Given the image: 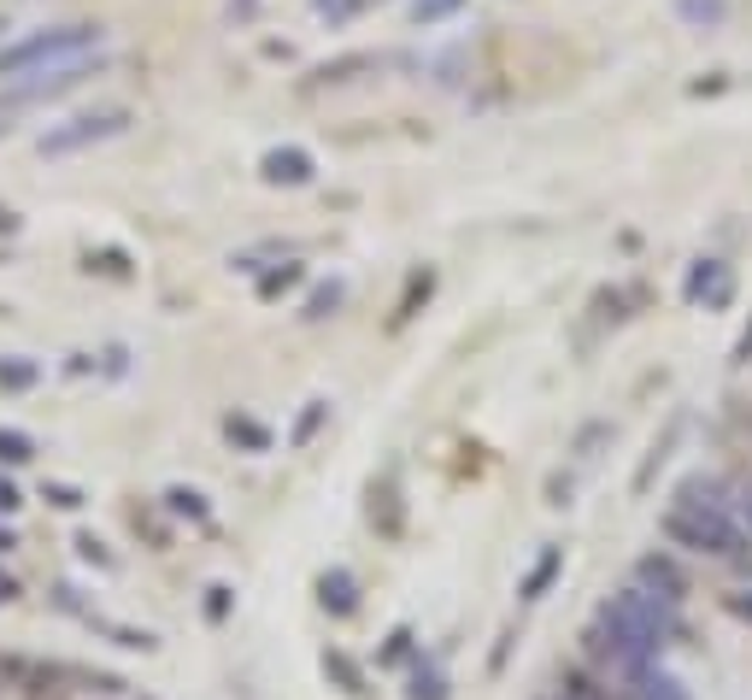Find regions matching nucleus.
<instances>
[{
	"label": "nucleus",
	"mask_w": 752,
	"mask_h": 700,
	"mask_svg": "<svg viewBox=\"0 0 752 700\" xmlns=\"http://www.w3.org/2000/svg\"><path fill=\"white\" fill-rule=\"evenodd\" d=\"M107 30L95 18H71V24H48V30H30L18 41H0V77H30V71H48V66H66V59L82 53H100Z\"/></svg>",
	"instance_id": "nucleus-1"
},
{
	"label": "nucleus",
	"mask_w": 752,
	"mask_h": 700,
	"mask_svg": "<svg viewBox=\"0 0 752 700\" xmlns=\"http://www.w3.org/2000/svg\"><path fill=\"white\" fill-rule=\"evenodd\" d=\"M664 535L676 548H694V553H718V560H741V530L729 524V512L712 501L705 483H687L682 501L664 512Z\"/></svg>",
	"instance_id": "nucleus-2"
},
{
	"label": "nucleus",
	"mask_w": 752,
	"mask_h": 700,
	"mask_svg": "<svg viewBox=\"0 0 752 700\" xmlns=\"http://www.w3.org/2000/svg\"><path fill=\"white\" fill-rule=\"evenodd\" d=\"M130 130V107H100V112H82L71 124H53V130L36 136V154L41 159H66V154H82V148H100Z\"/></svg>",
	"instance_id": "nucleus-3"
},
{
	"label": "nucleus",
	"mask_w": 752,
	"mask_h": 700,
	"mask_svg": "<svg viewBox=\"0 0 752 700\" xmlns=\"http://www.w3.org/2000/svg\"><path fill=\"white\" fill-rule=\"evenodd\" d=\"M100 71V53H82V59H66V66H48V71H30V77H12L0 89V112H18V107H36V100H59L71 95L77 82H89Z\"/></svg>",
	"instance_id": "nucleus-4"
},
{
	"label": "nucleus",
	"mask_w": 752,
	"mask_h": 700,
	"mask_svg": "<svg viewBox=\"0 0 752 700\" xmlns=\"http://www.w3.org/2000/svg\"><path fill=\"white\" fill-rule=\"evenodd\" d=\"M311 154L306 148H270L265 159H259V177L265 183H288V189H300V183H311Z\"/></svg>",
	"instance_id": "nucleus-5"
},
{
	"label": "nucleus",
	"mask_w": 752,
	"mask_h": 700,
	"mask_svg": "<svg viewBox=\"0 0 752 700\" xmlns=\"http://www.w3.org/2000/svg\"><path fill=\"white\" fill-rule=\"evenodd\" d=\"M635 583H641V589H653V594H664V601H682V594H687L682 565H676V560H664V553H646V560L635 565Z\"/></svg>",
	"instance_id": "nucleus-6"
},
{
	"label": "nucleus",
	"mask_w": 752,
	"mask_h": 700,
	"mask_svg": "<svg viewBox=\"0 0 752 700\" xmlns=\"http://www.w3.org/2000/svg\"><path fill=\"white\" fill-rule=\"evenodd\" d=\"M623 694H630V700H687L676 677H664V671H653V666L630 671V689H623Z\"/></svg>",
	"instance_id": "nucleus-7"
},
{
	"label": "nucleus",
	"mask_w": 752,
	"mask_h": 700,
	"mask_svg": "<svg viewBox=\"0 0 752 700\" xmlns=\"http://www.w3.org/2000/svg\"><path fill=\"white\" fill-rule=\"evenodd\" d=\"M365 71H376V53H342V59H329V66L311 71V82H318V89H342V82L365 77Z\"/></svg>",
	"instance_id": "nucleus-8"
},
{
	"label": "nucleus",
	"mask_w": 752,
	"mask_h": 700,
	"mask_svg": "<svg viewBox=\"0 0 752 700\" xmlns=\"http://www.w3.org/2000/svg\"><path fill=\"white\" fill-rule=\"evenodd\" d=\"M687 295L723 306V300H729V272H723V259H700L694 277H687Z\"/></svg>",
	"instance_id": "nucleus-9"
},
{
	"label": "nucleus",
	"mask_w": 752,
	"mask_h": 700,
	"mask_svg": "<svg viewBox=\"0 0 752 700\" xmlns=\"http://www.w3.org/2000/svg\"><path fill=\"white\" fill-rule=\"evenodd\" d=\"M318 601L336 612V618H347L353 607H359V594H353V576L347 571H324V583H318Z\"/></svg>",
	"instance_id": "nucleus-10"
},
{
	"label": "nucleus",
	"mask_w": 752,
	"mask_h": 700,
	"mask_svg": "<svg viewBox=\"0 0 752 700\" xmlns=\"http://www.w3.org/2000/svg\"><path fill=\"white\" fill-rule=\"evenodd\" d=\"M41 377V365L24 359V354H12V359H0V388H12V395H24V388H36Z\"/></svg>",
	"instance_id": "nucleus-11"
},
{
	"label": "nucleus",
	"mask_w": 752,
	"mask_h": 700,
	"mask_svg": "<svg viewBox=\"0 0 752 700\" xmlns=\"http://www.w3.org/2000/svg\"><path fill=\"white\" fill-rule=\"evenodd\" d=\"M676 12L687 18V24L712 30V24H723V18H729V0H676Z\"/></svg>",
	"instance_id": "nucleus-12"
},
{
	"label": "nucleus",
	"mask_w": 752,
	"mask_h": 700,
	"mask_svg": "<svg viewBox=\"0 0 752 700\" xmlns=\"http://www.w3.org/2000/svg\"><path fill=\"white\" fill-rule=\"evenodd\" d=\"M324 671L336 677V683H342L347 694H365V677H359V666H353L347 653H324Z\"/></svg>",
	"instance_id": "nucleus-13"
},
{
	"label": "nucleus",
	"mask_w": 752,
	"mask_h": 700,
	"mask_svg": "<svg viewBox=\"0 0 752 700\" xmlns=\"http://www.w3.org/2000/svg\"><path fill=\"white\" fill-rule=\"evenodd\" d=\"M300 277H306L300 265H283V272H265V277H259V300H277L283 288H295Z\"/></svg>",
	"instance_id": "nucleus-14"
},
{
	"label": "nucleus",
	"mask_w": 752,
	"mask_h": 700,
	"mask_svg": "<svg viewBox=\"0 0 752 700\" xmlns=\"http://www.w3.org/2000/svg\"><path fill=\"white\" fill-rule=\"evenodd\" d=\"M553 571H558V548H547V553H541V565L530 571V583H524V601H541V589L553 583Z\"/></svg>",
	"instance_id": "nucleus-15"
},
{
	"label": "nucleus",
	"mask_w": 752,
	"mask_h": 700,
	"mask_svg": "<svg viewBox=\"0 0 752 700\" xmlns=\"http://www.w3.org/2000/svg\"><path fill=\"white\" fill-rule=\"evenodd\" d=\"M465 0H412V18L417 24H442V18H453Z\"/></svg>",
	"instance_id": "nucleus-16"
},
{
	"label": "nucleus",
	"mask_w": 752,
	"mask_h": 700,
	"mask_svg": "<svg viewBox=\"0 0 752 700\" xmlns=\"http://www.w3.org/2000/svg\"><path fill=\"white\" fill-rule=\"evenodd\" d=\"M318 7V18H329V24H347V18L365 12V0H311Z\"/></svg>",
	"instance_id": "nucleus-17"
},
{
	"label": "nucleus",
	"mask_w": 752,
	"mask_h": 700,
	"mask_svg": "<svg viewBox=\"0 0 752 700\" xmlns=\"http://www.w3.org/2000/svg\"><path fill=\"white\" fill-rule=\"evenodd\" d=\"M558 700H605L594 683H588V677H582V671H564V683H558Z\"/></svg>",
	"instance_id": "nucleus-18"
},
{
	"label": "nucleus",
	"mask_w": 752,
	"mask_h": 700,
	"mask_svg": "<svg viewBox=\"0 0 752 700\" xmlns=\"http://www.w3.org/2000/svg\"><path fill=\"white\" fill-rule=\"evenodd\" d=\"M336 306H342V288L329 283V288H318V295L306 300V313H300V318H329V313H336Z\"/></svg>",
	"instance_id": "nucleus-19"
},
{
	"label": "nucleus",
	"mask_w": 752,
	"mask_h": 700,
	"mask_svg": "<svg viewBox=\"0 0 752 700\" xmlns=\"http://www.w3.org/2000/svg\"><path fill=\"white\" fill-rule=\"evenodd\" d=\"M0 460H7V465H24V460H30V436H18V430H0Z\"/></svg>",
	"instance_id": "nucleus-20"
},
{
	"label": "nucleus",
	"mask_w": 752,
	"mask_h": 700,
	"mask_svg": "<svg viewBox=\"0 0 752 700\" xmlns=\"http://www.w3.org/2000/svg\"><path fill=\"white\" fill-rule=\"evenodd\" d=\"M165 501H171V512H188V519H206V501H200L195 489H171Z\"/></svg>",
	"instance_id": "nucleus-21"
},
{
	"label": "nucleus",
	"mask_w": 752,
	"mask_h": 700,
	"mask_svg": "<svg viewBox=\"0 0 752 700\" xmlns=\"http://www.w3.org/2000/svg\"><path fill=\"white\" fill-rule=\"evenodd\" d=\"M412 700H447V683H442V677H424V671H417V677H412Z\"/></svg>",
	"instance_id": "nucleus-22"
},
{
	"label": "nucleus",
	"mask_w": 752,
	"mask_h": 700,
	"mask_svg": "<svg viewBox=\"0 0 752 700\" xmlns=\"http://www.w3.org/2000/svg\"><path fill=\"white\" fill-rule=\"evenodd\" d=\"M89 272H107V277H123L130 265H123V254L118 247H107V254H89Z\"/></svg>",
	"instance_id": "nucleus-23"
},
{
	"label": "nucleus",
	"mask_w": 752,
	"mask_h": 700,
	"mask_svg": "<svg viewBox=\"0 0 752 700\" xmlns=\"http://www.w3.org/2000/svg\"><path fill=\"white\" fill-rule=\"evenodd\" d=\"M324 412H329L324 401H311V412H306V418H300V430H295V442H311V430L324 424Z\"/></svg>",
	"instance_id": "nucleus-24"
},
{
	"label": "nucleus",
	"mask_w": 752,
	"mask_h": 700,
	"mask_svg": "<svg viewBox=\"0 0 752 700\" xmlns=\"http://www.w3.org/2000/svg\"><path fill=\"white\" fill-rule=\"evenodd\" d=\"M229 436H241L247 447H265V430H259V424H247V418H241V424L229 418Z\"/></svg>",
	"instance_id": "nucleus-25"
},
{
	"label": "nucleus",
	"mask_w": 752,
	"mask_h": 700,
	"mask_svg": "<svg viewBox=\"0 0 752 700\" xmlns=\"http://www.w3.org/2000/svg\"><path fill=\"white\" fill-rule=\"evenodd\" d=\"M48 501H53V506H82V494H77V489H48Z\"/></svg>",
	"instance_id": "nucleus-26"
},
{
	"label": "nucleus",
	"mask_w": 752,
	"mask_h": 700,
	"mask_svg": "<svg viewBox=\"0 0 752 700\" xmlns=\"http://www.w3.org/2000/svg\"><path fill=\"white\" fill-rule=\"evenodd\" d=\"M0 512H18V489L7 477H0Z\"/></svg>",
	"instance_id": "nucleus-27"
},
{
	"label": "nucleus",
	"mask_w": 752,
	"mask_h": 700,
	"mask_svg": "<svg viewBox=\"0 0 752 700\" xmlns=\"http://www.w3.org/2000/svg\"><path fill=\"white\" fill-rule=\"evenodd\" d=\"M729 612H735V618H746V624H752V594H735V601H729Z\"/></svg>",
	"instance_id": "nucleus-28"
},
{
	"label": "nucleus",
	"mask_w": 752,
	"mask_h": 700,
	"mask_svg": "<svg viewBox=\"0 0 752 700\" xmlns=\"http://www.w3.org/2000/svg\"><path fill=\"white\" fill-rule=\"evenodd\" d=\"M18 230V213H12V206H0V236H12Z\"/></svg>",
	"instance_id": "nucleus-29"
},
{
	"label": "nucleus",
	"mask_w": 752,
	"mask_h": 700,
	"mask_svg": "<svg viewBox=\"0 0 752 700\" xmlns=\"http://www.w3.org/2000/svg\"><path fill=\"white\" fill-rule=\"evenodd\" d=\"M12 594H18V583H12V576H0V601H12Z\"/></svg>",
	"instance_id": "nucleus-30"
},
{
	"label": "nucleus",
	"mask_w": 752,
	"mask_h": 700,
	"mask_svg": "<svg viewBox=\"0 0 752 700\" xmlns=\"http://www.w3.org/2000/svg\"><path fill=\"white\" fill-rule=\"evenodd\" d=\"M7 548H18V542H12V530H0V553H7Z\"/></svg>",
	"instance_id": "nucleus-31"
},
{
	"label": "nucleus",
	"mask_w": 752,
	"mask_h": 700,
	"mask_svg": "<svg viewBox=\"0 0 752 700\" xmlns=\"http://www.w3.org/2000/svg\"><path fill=\"white\" fill-rule=\"evenodd\" d=\"M7 130H12V124H7V112H0V136H7Z\"/></svg>",
	"instance_id": "nucleus-32"
},
{
	"label": "nucleus",
	"mask_w": 752,
	"mask_h": 700,
	"mask_svg": "<svg viewBox=\"0 0 752 700\" xmlns=\"http://www.w3.org/2000/svg\"><path fill=\"white\" fill-rule=\"evenodd\" d=\"M7 30H12V24H7V18H0V41H7Z\"/></svg>",
	"instance_id": "nucleus-33"
},
{
	"label": "nucleus",
	"mask_w": 752,
	"mask_h": 700,
	"mask_svg": "<svg viewBox=\"0 0 752 700\" xmlns=\"http://www.w3.org/2000/svg\"><path fill=\"white\" fill-rule=\"evenodd\" d=\"M746 524H752V501H746Z\"/></svg>",
	"instance_id": "nucleus-34"
},
{
	"label": "nucleus",
	"mask_w": 752,
	"mask_h": 700,
	"mask_svg": "<svg viewBox=\"0 0 752 700\" xmlns=\"http://www.w3.org/2000/svg\"><path fill=\"white\" fill-rule=\"evenodd\" d=\"M553 700H558V694H553Z\"/></svg>",
	"instance_id": "nucleus-35"
}]
</instances>
